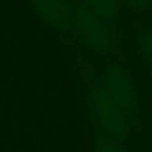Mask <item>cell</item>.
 I'll return each instance as SVG.
<instances>
[{"mask_svg": "<svg viewBox=\"0 0 152 152\" xmlns=\"http://www.w3.org/2000/svg\"><path fill=\"white\" fill-rule=\"evenodd\" d=\"M62 44H66L67 51L72 57L74 67L77 70V75L80 79L82 96L87 105V110H88L92 126L105 131L106 134L113 136L116 141H119L123 145L131 149L134 141L131 137L129 124L119 106L116 105V102L103 87L98 74V66L90 59V54L77 49L72 39Z\"/></svg>", "mask_w": 152, "mask_h": 152, "instance_id": "obj_1", "label": "cell"}, {"mask_svg": "<svg viewBox=\"0 0 152 152\" xmlns=\"http://www.w3.org/2000/svg\"><path fill=\"white\" fill-rule=\"evenodd\" d=\"M98 74L103 87L124 115L132 141L144 152L147 144L144 124V102L139 95L131 62L124 56L103 57L102 66L98 67Z\"/></svg>", "mask_w": 152, "mask_h": 152, "instance_id": "obj_2", "label": "cell"}, {"mask_svg": "<svg viewBox=\"0 0 152 152\" xmlns=\"http://www.w3.org/2000/svg\"><path fill=\"white\" fill-rule=\"evenodd\" d=\"M72 43L79 51L102 59L108 56L126 54L123 31L113 30L82 0H74Z\"/></svg>", "mask_w": 152, "mask_h": 152, "instance_id": "obj_3", "label": "cell"}, {"mask_svg": "<svg viewBox=\"0 0 152 152\" xmlns=\"http://www.w3.org/2000/svg\"><path fill=\"white\" fill-rule=\"evenodd\" d=\"M36 13L54 30L61 43L72 39L74 0H30Z\"/></svg>", "mask_w": 152, "mask_h": 152, "instance_id": "obj_4", "label": "cell"}, {"mask_svg": "<svg viewBox=\"0 0 152 152\" xmlns=\"http://www.w3.org/2000/svg\"><path fill=\"white\" fill-rule=\"evenodd\" d=\"M134 33V56L139 61L152 62V25L141 18H134L131 23Z\"/></svg>", "mask_w": 152, "mask_h": 152, "instance_id": "obj_5", "label": "cell"}, {"mask_svg": "<svg viewBox=\"0 0 152 152\" xmlns=\"http://www.w3.org/2000/svg\"><path fill=\"white\" fill-rule=\"evenodd\" d=\"M82 2L113 30L121 31V7L118 0H82Z\"/></svg>", "mask_w": 152, "mask_h": 152, "instance_id": "obj_6", "label": "cell"}, {"mask_svg": "<svg viewBox=\"0 0 152 152\" xmlns=\"http://www.w3.org/2000/svg\"><path fill=\"white\" fill-rule=\"evenodd\" d=\"M93 147H95V152H134L132 149L116 141L113 136L96 128H93Z\"/></svg>", "mask_w": 152, "mask_h": 152, "instance_id": "obj_7", "label": "cell"}, {"mask_svg": "<svg viewBox=\"0 0 152 152\" xmlns=\"http://www.w3.org/2000/svg\"><path fill=\"white\" fill-rule=\"evenodd\" d=\"M118 2L121 10H126L134 17L149 15L152 12V0H118Z\"/></svg>", "mask_w": 152, "mask_h": 152, "instance_id": "obj_8", "label": "cell"}, {"mask_svg": "<svg viewBox=\"0 0 152 152\" xmlns=\"http://www.w3.org/2000/svg\"><path fill=\"white\" fill-rule=\"evenodd\" d=\"M141 66H142V70H144V74L147 75L149 85L152 87V62H151V61H141Z\"/></svg>", "mask_w": 152, "mask_h": 152, "instance_id": "obj_9", "label": "cell"}]
</instances>
